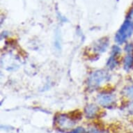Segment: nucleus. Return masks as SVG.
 I'll return each instance as SVG.
<instances>
[{"instance_id":"obj_1","label":"nucleus","mask_w":133,"mask_h":133,"mask_svg":"<svg viewBox=\"0 0 133 133\" xmlns=\"http://www.w3.org/2000/svg\"><path fill=\"white\" fill-rule=\"evenodd\" d=\"M133 33V22L130 19H127L121 26L115 36V41L118 44H123L131 36Z\"/></svg>"},{"instance_id":"obj_2","label":"nucleus","mask_w":133,"mask_h":133,"mask_svg":"<svg viewBox=\"0 0 133 133\" xmlns=\"http://www.w3.org/2000/svg\"><path fill=\"white\" fill-rule=\"evenodd\" d=\"M109 79V74L103 70L93 72L88 79V84L90 87H96Z\"/></svg>"},{"instance_id":"obj_3","label":"nucleus","mask_w":133,"mask_h":133,"mask_svg":"<svg viewBox=\"0 0 133 133\" xmlns=\"http://www.w3.org/2000/svg\"><path fill=\"white\" fill-rule=\"evenodd\" d=\"M55 123L61 129H70L74 126L75 123L71 118H69L64 114H59L56 116Z\"/></svg>"},{"instance_id":"obj_4","label":"nucleus","mask_w":133,"mask_h":133,"mask_svg":"<svg viewBox=\"0 0 133 133\" xmlns=\"http://www.w3.org/2000/svg\"><path fill=\"white\" fill-rule=\"evenodd\" d=\"M121 53L120 48L117 45H114L112 48L111 57H109L108 62H107V66L110 69H113L118 65V57L119 54Z\"/></svg>"},{"instance_id":"obj_5","label":"nucleus","mask_w":133,"mask_h":133,"mask_svg":"<svg viewBox=\"0 0 133 133\" xmlns=\"http://www.w3.org/2000/svg\"><path fill=\"white\" fill-rule=\"evenodd\" d=\"M115 101V97L111 94H100L97 97V101L99 105L103 107H107L111 105Z\"/></svg>"},{"instance_id":"obj_6","label":"nucleus","mask_w":133,"mask_h":133,"mask_svg":"<svg viewBox=\"0 0 133 133\" xmlns=\"http://www.w3.org/2000/svg\"><path fill=\"white\" fill-rule=\"evenodd\" d=\"M108 44H109V41L107 38H103V39L99 40L94 45V51H96L98 53L104 52L107 50Z\"/></svg>"},{"instance_id":"obj_7","label":"nucleus","mask_w":133,"mask_h":133,"mask_svg":"<svg viewBox=\"0 0 133 133\" xmlns=\"http://www.w3.org/2000/svg\"><path fill=\"white\" fill-rule=\"evenodd\" d=\"M98 107L95 105H89L85 107L84 112L87 118H91L96 116L97 113L98 112Z\"/></svg>"},{"instance_id":"obj_8","label":"nucleus","mask_w":133,"mask_h":133,"mask_svg":"<svg viewBox=\"0 0 133 133\" xmlns=\"http://www.w3.org/2000/svg\"><path fill=\"white\" fill-rule=\"evenodd\" d=\"M123 67L126 70H128L133 67V54L130 53L125 56L123 60Z\"/></svg>"},{"instance_id":"obj_9","label":"nucleus","mask_w":133,"mask_h":133,"mask_svg":"<svg viewBox=\"0 0 133 133\" xmlns=\"http://www.w3.org/2000/svg\"><path fill=\"white\" fill-rule=\"evenodd\" d=\"M123 94L124 95L130 98L133 99V84L128 86L123 89Z\"/></svg>"},{"instance_id":"obj_10","label":"nucleus","mask_w":133,"mask_h":133,"mask_svg":"<svg viewBox=\"0 0 133 133\" xmlns=\"http://www.w3.org/2000/svg\"><path fill=\"white\" fill-rule=\"evenodd\" d=\"M125 51L128 52V54L133 52V44L129 43L127 44L125 47Z\"/></svg>"},{"instance_id":"obj_11","label":"nucleus","mask_w":133,"mask_h":133,"mask_svg":"<svg viewBox=\"0 0 133 133\" xmlns=\"http://www.w3.org/2000/svg\"><path fill=\"white\" fill-rule=\"evenodd\" d=\"M71 133H89V132H87L84 128H81V127H79V128H77L76 129H75L74 130H72V132H71Z\"/></svg>"}]
</instances>
